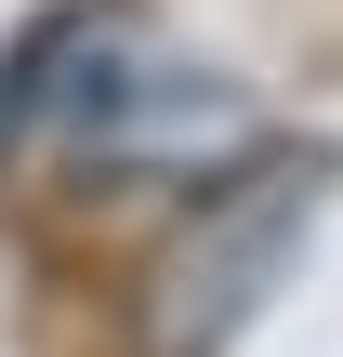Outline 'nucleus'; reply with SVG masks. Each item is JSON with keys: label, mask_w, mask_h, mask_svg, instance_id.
I'll use <instances>...</instances> for the list:
<instances>
[{"label": "nucleus", "mask_w": 343, "mask_h": 357, "mask_svg": "<svg viewBox=\"0 0 343 357\" xmlns=\"http://www.w3.org/2000/svg\"><path fill=\"white\" fill-rule=\"evenodd\" d=\"M291 225H304V185H264L238 225H212L185 265H172V305H159V357H198V344H225L251 305H264V278L291 265Z\"/></svg>", "instance_id": "1"}, {"label": "nucleus", "mask_w": 343, "mask_h": 357, "mask_svg": "<svg viewBox=\"0 0 343 357\" xmlns=\"http://www.w3.org/2000/svg\"><path fill=\"white\" fill-rule=\"evenodd\" d=\"M0 119H13V93H0Z\"/></svg>", "instance_id": "2"}]
</instances>
